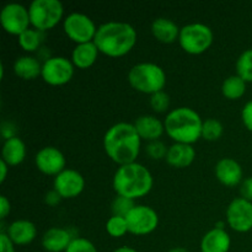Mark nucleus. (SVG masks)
<instances>
[{
    "instance_id": "nucleus-1",
    "label": "nucleus",
    "mask_w": 252,
    "mask_h": 252,
    "mask_svg": "<svg viewBox=\"0 0 252 252\" xmlns=\"http://www.w3.org/2000/svg\"><path fill=\"white\" fill-rule=\"evenodd\" d=\"M140 144L142 138L132 123H116L108 128L103 137L106 154L120 166L135 162L140 153Z\"/></svg>"
},
{
    "instance_id": "nucleus-2",
    "label": "nucleus",
    "mask_w": 252,
    "mask_h": 252,
    "mask_svg": "<svg viewBox=\"0 0 252 252\" xmlns=\"http://www.w3.org/2000/svg\"><path fill=\"white\" fill-rule=\"evenodd\" d=\"M137 37L135 29L128 22L108 21L97 27L94 43L105 56L118 58L132 51Z\"/></svg>"
},
{
    "instance_id": "nucleus-3",
    "label": "nucleus",
    "mask_w": 252,
    "mask_h": 252,
    "mask_svg": "<svg viewBox=\"0 0 252 252\" xmlns=\"http://www.w3.org/2000/svg\"><path fill=\"white\" fill-rule=\"evenodd\" d=\"M112 185L118 196L134 201L152 191L154 180L148 167L135 161L118 167L113 175Z\"/></svg>"
},
{
    "instance_id": "nucleus-4",
    "label": "nucleus",
    "mask_w": 252,
    "mask_h": 252,
    "mask_svg": "<svg viewBox=\"0 0 252 252\" xmlns=\"http://www.w3.org/2000/svg\"><path fill=\"white\" fill-rule=\"evenodd\" d=\"M165 132L175 143L193 144L202 138L201 116L191 107H177L167 113L164 121Z\"/></svg>"
},
{
    "instance_id": "nucleus-5",
    "label": "nucleus",
    "mask_w": 252,
    "mask_h": 252,
    "mask_svg": "<svg viewBox=\"0 0 252 252\" xmlns=\"http://www.w3.org/2000/svg\"><path fill=\"white\" fill-rule=\"evenodd\" d=\"M130 86L143 94L153 95L162 91L166 85V74L164 69L155 63H138L128 73Z\"/></svg>"
},
{
    "instance_id": "nucleus-6",
    "label": "nucleus",
    "mask_w": 252,
    "mask_h": 252,
    "mask_svg": "<svg viewBox=\"0 0 252 252\" xmlns=\"http://www.w3.org/2000/svg\"><path fill=\"white\" fill-rule=\"evenodd\" d=\"M29 12L32 27L46 32L63 19L64 6L59 0H33L30 4Z\"/></svg>"
},
{
    "instance_id": "nucleus-7",
    "label": "nucleus",
    "mask_w": 252,
    "mask_h": 252,
    "mask_svg": "<svg viewBox=\"0 0 252 252\" xmlns=\"http://www.w3.org/2000/svg\"><path fill=\"white\" fill-rule=\"evenodd\" d=\"M213 37V31L211 27L204 24L194 22L181 27L179 43L186 53L202 54L212 46Z\"/></svg>"
},
{
    "instance_id": "nucleus-8",
    "label": "nucleus",
    "mask_w": 252,
    "mask_h": 252,
    "mask_svg": "<svg viewBox=\"0 0 252 252\" xmlns=\"http://www.w3.org/2000/svg\"><path fill=\"white\" fill-rule=\"evenodd\" d=\"M63 29L66 36L76 44L94 42L97 32L95 22L81 12H71L64 19Z\"/></svg>"
},
{
    "instance_id": "nucleus-9",
    "label": "nucleus",
    "mask_w": 252,
    "mask_h": 252,
    "mask_svg": "<svg viewBox=\"0 0 252 252\" xmlns=\"http://www.w3.org/2000/svg\"><path fill=\"white\" fill-rule=\"evenodd\" d=\"M128 233L142 236L153 233L159 225V216L157 211L149 206L138 204L126 216Z\"/></svg>"
},
{
    "instance_id": "nucleus-10",
    "label": "nucleus",
    "mask_w": 252,
    "mask_h": 252,
    "mask_svg": "<svg viewBox=\"0 0 252 252\" xmlns=\"http://www.w3.org/2000/svg\"><path fill=\"white\" fill-rule=\"evenodd\" d=\"M0 24L7 33L19 37L31 25L29 9L19 2H9L0 11Z\"/></svg>"
},
{
    "instance_id": "nucleus-11",
    "label": "nucleus",
    "mask_w": 252,
    "mask_h": 252,
    "mask_svg": "<svg viewBox=\"0 0 252 252\" xmlns=\"http://www.w3.org/2000/svg\"><path fill=\"white\" fill-rule=\"evenodd\" d=\"M74 75V64L65 57H51L42 64V79L52 86L68 84Z\"/></svg>"
},
{
    "instance_id": "nucleus-12",
    "label": "nucleus",
    "mask_w": 252,
    "mask_h": 252,
    "mask_svg": "<svg viewBox=\"0 0 252 252\" xmlns=\"http://www.w3.org/2000/svg\"><path fill=\"white\" fill-rule=\"evenodd\" d=\"M226 223L238 233H248L252 229V202L243 197L233 199L226 208Z\"/></svg>"
},
{
    "instance_id": "nucleus-13",
    "label": "nucleus",
    "mask_w": 252,
    "mask_h": 252,
    "mask_svg": "<svg viewBox=\"0 0 252 252\" xmlns=\"http://www.w3.org/2000/svg\"><path fill=\"white\" fill-rule=\"evenodd\" d=\"M85 187V180L79 171L74 169H65L54 177L53 189L62 198H75Z\"/></svg>"
},
{
    "instance_id": "nucleus-14",
    "label": "nucleus",
    "mask_w": 252,
    "mask_h": 252,
    "mask_svg": "<svg viewBox=\"0 0 252 252\" xmlns=\"http://www.w3.org/2000/svg\"><path fill=\"white\" fill-rule=\"evenodd\" d=\"M34 164L42 174L56 177L65 170L66 161L64 154L58 148L44 147L37 152Z\"/></svg>"
},
{
    "instance_id": "nucleus-15",
    "label": "nucleus",
    "mask_w": 252,
    "mask_h": 252,
    "mask_svg": "<svg viewBox=\"0 0 252 252\" xmlns=\"http://www.w3.org/2000/svg\"><path fill=\"white\" fill-rule=\"evenodd\" d=\"M216 176L221 185L226 187L238 186L243 182V167L231 158L220 159L216 165Z\"/></svg>"
},
{
    "instance_id": "nucleus-16",
    "label": "nucleus",
    "mask_w": 252,
    "mask_h": 252,
    "mask_svg": "<svg viewBox=\"0 0 252 252\" xmlns=\"http://www.w3.org/2000/svg\"><path fill=\"white\" fill-rule=\"evenodd\" d=\"M5 233L9 235L15 245L25 246L31 244L37 236V228L32 221L26 219H19L12 221Z\"/></svg>"
},
{
    "instance_id": "nucleus-17",
    "label": "nucleus",
    "mask_w": 252,
    "mask_h": 252,
    "mask_svg": "<svg viewBox=\"0 0 252 252\" xmlns=\"http://www.w3.org/2000/svg\"><path fill=\"white\" fill-rule=\"evenodd\" d=\"M73 239L69 230L54 226L43 234L42 246L47 252H65Z\"/></svg>"
},
{
    "instance_id": "nucleus-18",
    "label": "nucleus",
    "mask_w": 252,
    "mask_h": 252,
    "mask_svg": "<svg viewBox=\"0 0 252 252\" xmlns=\"http://www.w3.org/2000/svg\"><path fill=\"white\" fill-rule=\"evenodd\" d=\"M134 127L137 129L138 134L142 139L148 140V142H154L159 140L162 133L165 132L164 122L152 115H144L137 118L134 123Z\"/></svg>"
},
{
    "instance_id": "nucleus-19",
    "label": "nucleus",
    "mask_w": 252,
    "mask_h": 252,
    "mask_svg": "<svg viewBox=\"0 0 252 252\" xmlns=\"http://www.w3.org/2000/svg\"><path fill=\"white\" fill-rule=\"evenodd\" d=\"M230 246L231 239L225 229L213 228L201 240V252H229Z\"/></svg>"
},
{
    "instance_id": "nucleus-20",
    "label": "nucleus",
    "mask_w": 252,
    "mask_h": 252,
    "mask_svg": "<svg viewBox=\"0 0 252 252\" xmlns=\"http://www.w3.org/2000/svg\"><path fill=\"white\" fill-rule=\"evenodd\" d=\"M196 159V149L191 144H182V143H175L167 150L165 160L167 164L172 167L184 169L189 167Z\"/></svg>"
},
{
    "instance_id": "nucleus-21",
    "label": "nucleus",
    "mask_w": 252,
    "mask_h": 252,
    "mask_svg": "<svg viewBox=\"0 0 252 252\" xmlns=\"http://www.w3.org/2000/svg\"><path fill=\"white\" fill-rule=\"evenodd\" d=\"M180 29L177 24L167 17H158L152 24V33L161 43H174L179 39Z\"/></svg>"
},
{
    "instance_id": "nucleus-22",
    "label": "nucleus",
    "mask_w": 252,
    "mask_h": 252,
    "mask_svg": "<svg viewBox=\"0 0 252 252\" xmlns=\"http://www.w3.org/2000/svg\"><path fill=\"white\" fill-rule=\"evenodd\" d=\"M26 158V145L21 138L12 137L5 139L1 149V160H4L9 166H16L21 164Z\"/></svg>"
},
{
    "instance_id": "nucleus-23",
    "label": "nucleus",
    "mask_w": 252,
    "mask_h": 252,
    "mask_svg": "<svg viewBox=\"0 0 252 252\" xmlns=\"http://www.w3.org/2000/svg\"><path fill=\"white\" fill-rule=\"evenodd\" d=\"M98 48L94 42H88V43L76 44L75 48L73 49L71 53V62H73L74 66L79 69H88L97 59Z\"/></svg>"
},
{
    "instance_id": "nucleus-24",
    "label": "nucleus",
    "mask_w": 252,
    "mask_h": 252,
    "mask_svg": "<svg viewBox=\"0 0 252 252\" xmlns=\"http://www.w3.org/2000/svg\"><path fill=\"white\" fill-rule=\"evenodd\" d=\"M14 71L24 80H33L42 74V64L34 57L22 56L15 61Z\"/></svg>"
},
{
    "instance_id": "nucleus-25",
    "label": "nucleus",
    "mask_w": 252,
    "mask_h": 252,
    "mask_svg": "<svg viewBox=\"0 0 252 252\" xmlns=\"http://www.w3.org/2000/svg\"><path fill=\"white\" fill-rule=\"evenodd\" d=\"M246 91V81L239 75H231L223 81L221 94L228 100H239Z\"/></svg>"
},
{
    "instance_id": "nucleus-26",
    "label": "nucleus",
    "mask_w": 252,
    "mask_h": 252,
    "mask_svg": "<svg viewBox=\"0 0 252 252\" xmlns=\"http://www.w3.org/2000/svg\"><path fill=\"white\" fill-rule=\"evenodd\" d=\"M43 41V32L36 29H29L19 36V44L24 51L34 52L41 47Z\"/></svg>"
},
{
    "instance_id": "nucleus-27",
    "label": "nucleus",
    "mask_w": 252,
    "mask_h": 252,
    "mask_svg": "<svg viewBox=\"0 0 252 252\" xmlns=\"http://www.w3.org/2000/svg\"><path fill=\"white\" fill-rule=\"evenodd\" d=\"M236 75L246 83H252V48L244 51L236 61Z\"/></svg>"
},
{
    "instance_id": "nucleus-28",
    "label": "nucleus",
    "mask_w": 252,
    "mask_h": 252,
    "mask_svg": "<svg viewBox=\"0 0 252 252\" xmlns=\"http://www.w3.org/2000/svg\"><path fill=\"white\" fill-rule=\"evenodd\" d=\"M224 127L218 120L216 118H208V120L203 121V126H202V138L209 142H214L218 140L219 138L223 135Z\"/></svg>"
},
{
    "instance_id": "nucleus-29",
    "label": "nucleus",
    "mask_w": 252,
    "mask_h": 252,
    "mask_svg": "<svg viewBox=\"0 0 252 252\" xmlns=\"http://www.w3.org/2000/svg\"><path fill=\"white\" fill-rule=\"evenodd\" d=\"M106 231L112 238H122L128 233L127 220L125 217L112 216L106 223Z\"/></svg>"
},
{
    "instance_id": "nucleus-30",
    "label": "nucleus",
    "mask_w": 252,
    "mask_h": 252,
    "mask_svg": "<svg viewBox=\"0 0 252 252\" xmlns=\"http://www.w3.org/2000/svg\"><path fill=\"white\" fill-rule=\"evenodd\" d=\"M135 206H137V204L134 203V201H132V199L129 198H126V197L118 196L117 194V197L113 199L111 209H112L113 216L125 217L126 218V216H127Z\"/></svg>"
},
{
    "instance_id": "nucleus-31",
    "label": "nucleus",
    "mask_w": 252,
    "mask_h": 252,
    "mask_svg": "<svg viewBox=\"0 0 252 252\" xmlns=\"http://www.w3.org/2000/svg\"><path fill=\"white\" fill-rule=\"evenodd\" d=\"M150 106L155 112H165L170 106V97L164 90L150 95Z\"/></svg>"
},
{
    "instance_id": "nucleus-32",
    "label": "nucleus",
    "mask_w": 252,
    "mask_h": 252,
    "mask_svg": "<svg viewBox=\"0 0 252 252\" xmlns=\"http://www.w3.org/2000/svg\"><path fill=\"white\" fill-rule=\"evenodd\" d=\"M65 252H98L96 246L89 239L74 238Z\"/></svg>"
},
{
    "instance_id": "nucleus-33",
    "label": "nucleus",
    "mask_w": 252,
    "mask_h": 252,
    "mask_svg": "<svg viewBox=\"0 0 252 252\" xmlns=\"http://www.w3.org/2000/svg\"><path fill=\"white\" fill-rule=\"evenodd\" d=\"M167 150H169V148H166V145H165L161 140L149 142L147 145V154L149 155L152 159H155V160L166 158Z\"/></svg>"
},
{
    "instance_id": "nucleus-34",
    "label": "nucleus",
    "mask_w": 252,
    "mask_h": 252,
    "mask_svg": "<svg viewBox=\"0 0 252 252\" xmlns=\"http://www.w3.org/2000/svg\"><path fill=\"white\" fill-rule=\"evenodd\" d=\"M241 120H243L244 126L252 132V100L245 103L241 111Z\"/></svg>"
},
{
    "instance_id": "nucleus-35",
    "label": "nucleus",
    "mask_w": 252,
    "mask_h": 252,
    "mask_svg": "<svg viewBox=\"0 0 252 252\" xmlns=\"http://www.w3.org/2000/svg\"><path fill=\"white\" fill-rule=\"evenodd\" d=\"M0 252H15V244L5 231L0 233Z\"/></svg>"
},
{
    "instance_id": "nucleus-36",
    "label": "nucleus",
    "mask_w": 252,
    "mask_h": 252,
    "mask_svg": "<svg viewBox=\"0 0 252 252\" xmlns=\"http://www.w3.org/2000/svg\"><path fill=\"white\" fill-rule=\"evenodd\" d=\"M240 193L243 198L252 202V176L243 180V182H241V187H240Z\"/></svg>"
},
{
    "instance_id": "nucleus-37",
    "label": "nucleus",
    "mask_w": 252,
    "mask_h": 252,
    "mask_svg": "<svg viewBox=\"0 0 252 252\" xmlns=\"http://www.w3.org/2000/svg\"><path fill=\"white\" fill-rule=\"evenodd\" d=\"M11 211V204L10 201L5 196L0 197V218L5 219L7 217V214Z\"/></svg>"
},
{
    "instance_id": "nucleus-38",
    "label": "nucleus",
    "mask_w": 252,
    "mask_h": 252,
    "mask_svg": "<svg viewBox=\"0 0 252 252\" xmlns=\"http://www.w3.org/2000/svg\"><path fill=\"white\" fill-rule=\"evenodd\" d=\"M62 197L57 193L56 191H51L46 194V203L49 204V206H57V204L61 202Z\"/></svg>"
},
{
    "instance_id": "nucleus-39",
    "label": "nucleus",
    "mask_w": 252,
    "mask_h": 252,
    "mask_svg": "<svg viewBox=\"0 0 252 252\" xmlns=\"http://www.w3.org/2000/svg\"><path fill=\"white\" fill-rule=\"evenodd\" d=\"M9 167V165H7L4 160H0V182H1V184L5 181V179H6Z\"/></svg>"
},
{
    "instance_id": "nucleus-40",
    "label": "nucleus",
    "mask_w": 252,
    "mask_h": 252,
    "mask_svg": "<svg viewBox=\"0 0 252 252\" xmlns=\"http://www.w3.org/2000/svg\"><path fill=\"white\" fill-rule=\"evenodd\" d=\"M113 252H138L135 249L133 248H129V246H122V248H118L116 249Z\"/></svg>"
},
{
    "instance_id": "nucleus-41",
    "label": "nucleus",
    "mask_w": 252,
    "mask_h": 252,
    "mask_svg": "<svg viewBox=\"0 0 252 252\" xmlns=\"http://www.w3.org/2000/svg\"><path fill=\"white\" fill-rule=\"evenodd\" d=\"M169 252H189V250L185 248H180V246H177V248H174L171 249Z\"/></svg>"
}]
</instances>
